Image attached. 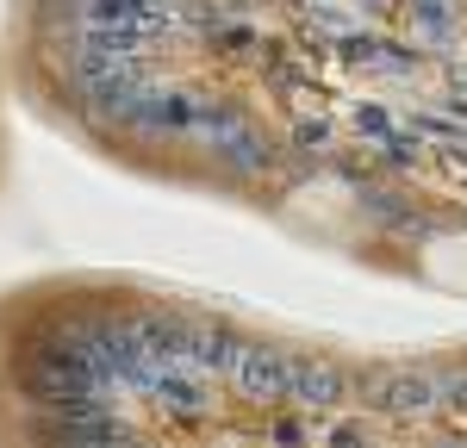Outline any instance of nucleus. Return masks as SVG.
I'll list each match as a JSON object with an SVG mask.
<instances>
[{"label": "nucleus", "instance_id": "nucleus-1", "mask_svg": "<svg viewBox=\"0 0 467 448\" xmlns=\"http://www.w3.org/2000/svg\"><path fill=\"white\" fill-rule=\"evenodd\" d=\"M231 380H237V392H244V399H255V405H275V399H287L293 361L281 355V349L244 342V349H237V361H231Z\"/></svg>", "mask_w": 467, "mask_h": 448}, {"label": "nucleus", "instance_id": "nucleus-2", "mask_svg": "<svg viewBox=\"0 0 467 448\" xmlns=\"http://www.w3.org/2000/svg\"><path fill=\"white\" fill-rule=\"evenodd\" d=\"M287 392L312 411H330V405L349 399V368H337V361H324V355H306V361H293Z\"/></svg>", "mask_w": 467, "mask_h": 448}, {"label": "nucleus", "instance_id": "nucleus-4", "mask_svg": "<svg viewBox=\"0 0 467 448\" xmlns=\"http://www.w3.org/2000/svg\"><path fill=\"white\" fill-rule=\"evenodd\" d=\"M330 144V118H299V125H293V149H299V156H306V149H324Z\"/></svg>", "mask_w": 467, "mask_h": 448}, {"label": "nucleus", "instance_id": "nucleus-3", "mask_svg": "<svg viewBox=\"0 0 467 448\" xmlns=\"http://www.w3.org/2000/svg\"><path fill=\"white\" fill-rule=\"evenodd\" d=\"M368 386H374V405L393 411V417H424L436 405L431 373H368Z\"/></svg>", "mask_w": 467, "mask_h": 448}]
</instances>
